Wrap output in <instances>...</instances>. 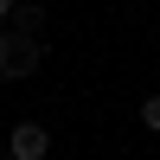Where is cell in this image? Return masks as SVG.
<instances>
[{
    "label": "cell",
    "instance_id": "3",
    "mask_svg": "<svg viewBox=\"0 0 160 160\" xmlns=\"http://www.w3.org/2000/svg\"><path fill=\"white\" fill-rule=\"evenodd\" d=\"M13 32H19V38H38V32H45V7H32V0L13 7Z\"/></svg>",
    "mask_w": 160,
    "mask_h": 160
},
{
    "label": "cell",
    "instance_id": "1",
    "mask_svg": "<svg viewBox=\"0 0 160 160\" xmlns=\"http://www.w3.org/2000/svg\"><path fill=\"white\" fill-rule=\"evenodd\" d=\"M45 64V38H19L0 32V83H26V77Z\"/></svg>",
    "mask_w": 160,
    "mask_h": 160
},
{
    "label": "cell",
    "instance_id": "2",
    "mask_svg": "<svg viewBox=\"0 0 160 160\" xmlns=\"http://www.w3.org/2000/svg\"><path fill=\"white\" fill-rule=\"evenodd\" d=\"M7 154H13V160H45V154H51V128H45V122H13Z\"/></svg>",
    "mask_w": 160,
    "mask_h": 160
},
{
    "label": "cell",
    "instance_id": "4",
    "mask_svg": "<svg viewBox=\"0 0 160 160\" xmlns=\"http://www.w3.org/2000/svg\"><path fill=\"white\" fill-rule=\"evenodd\" d=\"M141 122H148V135H160V96H148V102H141Z\"/></svg>",
    "mask_w": 160,
    "mask_h": 160
},
{
    "label": "cell",
    "instance_id": "5",
    "mask_svg": "<svg viewBox=\"0 0 160 160\" xmlns=\"http://www.w3.org/2000/svg\"><path fill=\"white\" fill-rule=\"evenodd\" d=\"M7 19H13V0H0V26H7Z\"/></svg>",
    "mask_w": 160,
    "mask_h": 160
}]
</instances>
